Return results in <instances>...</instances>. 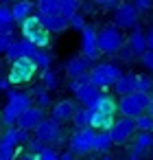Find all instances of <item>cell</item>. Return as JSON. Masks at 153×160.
Listing matches in <instances>:
<instances>
[{
  "label": "cell",
  "mask_w": 153,
  "mask_h": 160,
  "mask_svg": "<svg viewBox=\"0 0 153 160\" xmlns=\"http://www.w3.org/2000/svg\"><path fill=\"white\" fill-rule=\"evenodd\" d=\"M29 105H33V94L31 92H20V90H13L9 88L7 90V108L2 110L0 118L2 123L9 127V125H16V118L20 116V112H24Z\"/></svg>",
  "instance_id": "1"
},
{
  "label": "cell",
  "mask_w": 153,
  "mask_h": 160,
  "mask_svg": "<svg viewBox=\"0 0 153 160\" xmlns=\"http://www.w3.org/2000/svg\"><path fill=\"white\" fill-rule=\"evenodd\" d=\"M18 24H20V33H22L24 40L33 42L37 48H48V46H50V31L44 29V24L37 20L35 13L26 16V18L20 20Z\"/></svg>",
  "instance_id": "2"
},
{
  "label": "cell",
  "mask_w": 153,
  "mask_h": 160,
  "mask_svg": "<svg viewBox=\"0 0 153 160\" xmlns=\"http://www.w3.org/2000/svg\"><path fill=\"white\" fill-rule=\"evenodd\" d=\"M9 64H11V66H9L7 79H9L11 86L29 83V81L35 77V72H37V66H35V62H33L31 57H18V59L9 62Z\"/></svg>",
  "instance_id": "3"
},
{
  "label": "cell",
  "mask_w": 153,
  "mask_h": 160,
  "mask_svg": "<svg viewBox=\"0 0 153 160\" xmlns=\"http://www.w3.org/2000/svg\"><path fill=\"white\" fill-rule=\"evenodd\" d=\"M125 42L120 29L116 24H107L103 27L101 31H96V46H98V53H105V55H116V51L120 48V44Z\"/></svg>",
  "instance_id": "4"
},
{
  "label": "cell",
  "mask_w": 153,
  "mask_h": 160,
  "mask_svg": "<svg viewBox=\"0 0 153 160\" xmlns=\"http://www.w3.org/2000/svg\"><path fill=\"white\" fill-rule=\"evenodd\" d=\"M88 72H90V83L96 86V88H101V90L109 88V86L122 75V70H120L118 64H98V66H90Z\"/></svg>",
  "instance_id": "5"
},
{
  "label": "cell",
  "mask_w": 153,
  "mask_h": 160,
  "mask_svg": "<svg viewBox=\"0 0 153 160\" xmlns=\"http://www.w3.org/2000/svg\"><path fill=\"white\" fill-rule=\"evenodd\" d=\"M146 101H149V92H129V94H122L120 101L116 103V112H120L122 116H138L146 110Z\"/></svg>",
  "instance_id": "6"
},
{
  "label": "cell",
  "mask_w": 153,
  "mask_h": 160,
  "mask_svg": "<svg viewBox=\"0 0 153 160\" xmlns=\"http://www.w3.org/2000/svg\"><path fill=\"white\" fill-rule=\"evenodd\" d=\"M33 132H35V138H40L44 145H59V142H64L61 127H59V123H55L53 118H42V121L33 127Z\"/></svg>",
  "instance_id": "7"
},
{
  "label": "cell",
  "mask_w": 153,
  "mask_h": 160,
  "mask_svg": "<svg viewBox=\"0 0 153 160\" xmlns=\"http://www.w3.org/2000/svg\"><path fill=\"white\" fill-rule=\"evenodd\" d=\"M94 129L92 127H81V129H77L72 136H70V140H68V149L74 153V156H85V153H90L92 151V147H94Z\"/></svg>",
  "instance_id": "8"
},
{
  "label": "cell",
  "mask_w": 153,
  "mask_h": 160,
  "mask_svg": "<svg viewBox=\"0 0 153 160\" xmlns=\"http://www.w3.org/2000/svg\"><path fill=\"white\" fill-rule=\"evenodd\" d=\"M114 24L118 29H136L138 27V20H140V13L136 11V7L131 2H116L114 5Z\"/></svg>",
  "instance_id": "9"
},
{
  "label": "cell",
  "mask_w": 153,
  "mask_h": 160,
  "mask_svg": "<svg viewBox=\"0 0 153 160\" xmlns=\"http://www.w3.org/2000/svg\"><path fill=\"white\" fill-rule=\"evenodd\" d=\"M109 138H112V145H125L131 134H136V125H133V118L131 116H120L118 121L112 123V127L107 129Z\"/></svg>",
  "instance_id": "10"
},
{
  "label": "cell",
  "mask_w": 153,
  "mask_h": 160,
  "mask_svg": "<svg viewBox=\"0 0 153 160\" xmlns=\"http://www.w3.org/2000/svg\"><path fill=\"white\" fill-rule=\"evenodd\" d=\"M81 55L90 57L92 62L98 57V46H96V27L85 24L81 31Z\"/></svg>",
  "instance_id": "11"
},
{
  "label": "cell",
  "mask_w": 153,
  "mask_h": 160,
  "mask_svg": "<svg viewBox=\"0 0 153 160\" xmlns=\"http://www.w3.org/2000/svg\"><path fill=\"white\" fill-rule=\"evenodd\" d=\"M44 118V110L37 108V105H29L24 112H20V116L16 118V125L20 129H26V132H33V127Z\"/></svg>",
  "instance_id": "12"
},
{
  "label": "cell",
  "mask_w": 153,
  "mask_h": 160,
  "mask_svg": "<svg viewBox=\"0 0 153 160\" xmlns=\"http://www.w3.org/2000/svg\"><path fill=\"white\" fill-rule=\"evenodd\" d=\"M74 110H77V103H74L72 99H61V101H57V103L53 105V110H50V118H53L55 123L64 125V123H68V121L72 118Z\"/></svg>",
  "instance_id": "13"
},
{
  "label": "cell",
  "mask_w": 153,
  "mask_h": 160,
  "mask_svg": "<svg viewBox=\"0 0 153 160\" xmlns=\"http://www.w3.org/2000/svg\"><path fill=\"white\" fill-rule=\"evenodd\" d=\"M16 147H18V136L16 129L9 125V129L0 136V160H16Z\"/></svg>",
  "instance_id": "14"
},
{
  "label": "cell",
  "mask_w": 153,
  "mask_h": 160,
  "mask_svg": "<svg viewBox=\"0 0 153 160\" xmlns=\"http://www.w3.org/2000/svg\"><path fill=\"white\" fill-rule=\"evenodd\" d=\"M90 66H92V59H90V57H85V55H74V57H70V59L66 62V75H68L70 79H72V77H79V75L88 72Z\"/></svg>",
  "instance_id": "15"
},
{
  "label": "cell",
  "mask_w": 153,
  "mask_h": 160,
  "mask_svg": "<svg viewBox=\"0 0 153 160\" xmlns=\"http://www.w3.org/2000/svg\"><path fill=\"white\" fill-rule=\"evenodd\" d=\"M98 97H101V88H96V86H92V83H85V86H81V88L74 92V99H77L83 108H92Z\"/></svg>",
  "instance_id": "16"
},
{
  "label": "cell",
  "mask_w": 153,
  "mask_h": 160,
  "mask_svg": "<svg viewBox=\"0 0 153 160\" xmlns=\"http://www.w3.org/2000/svg\"><path fill=\"white\" fill-rule=\"evenodd\" d=\"M37 20L44 24V29H48L50 33H64L68 31V20L61 16H48V13H35Z\"/></svg>",
  "instance_id": "17"
},
{
  "label": "cell",
  "mask_w": 153,
  "mask_h": 160,
  "mask_svg": "<svg viewBox=\"0 0 153 160\" xmlns=\"http://www.w3.org/2000/svg\"><path fill=\"white\" fill-rule=\"evenodd\" d=\"M151 145H153V134L144 129V132H140V134L136 136V140H133V145H131V149H129V151H131L133 156L142 158V156L151 149Z\"/></svg>",
  "instance_id": "18"
},
{
  "label": "cell",
  "mask_w": 153,
  "mask_h": 160,
  "mask_svg": "<svg viewBox=\"0 0 153 160\" xmlns=\"http://www.w3.org/2000/svg\"><path fill=\"white\" fill-rule=\"evenodd\" d=\"M9 9H11L13 22H20V20H24L26 16H31L35 11V5L31 2V0H16V2H11Z\"/></svg>",
  "instance_id": "19"
},
{
  "label": "cell",
  "mask_w": 153,
  "mask_h": 160,
  "mask_svg": "<svg viewBox=\"0 0 153 160\" xmlns=\"http://www.w3.org/2000/svg\"><path fill=\"white\" fill-rule=\"evenodd\" d=\"M114 123V114H101V112H92L90 114V127L94 132H107Z\"/></svg>",
  "instance_id": "20"
},
{
  "label": "cell",
  "mask_w": 153,
  "mask_h": 160,
  "mask_svg": "<svg viewBox=\"0 0 153 160\" xmlns=\"http://www.w3.org/2000/svg\"><path fill=\"white\" fill-rule=\"evenodd\" d=\"M90 110L92 112H101V114H116V101H114V97L101 92V97L96 99V103Z\"/></svg>",
  "instance_id": "21"
},
{
  "label": "cell",
  "mask_w": 153,
  "mask_h": 160,
  "mask_svg": "<svg viewBox=\"0 0 153 160\" xmlns=\"http://www.w3.org/2000/svg\"><path fill=\"white\" fill-rule=\"evenodd\" d=\"M112 86H114V92H116L118 97L133 92V72H129V75H120Z\"/></svg>",
  "instance_id": "22"
},
{
  "label": "cell",
  "mask_w": 153,
  "mask_h": 160,
  "mask_svg": "<svg viewBox=\"0 0 153 160\" xmlns=\"http://www.w3.org/2000/svg\"><path fill=\"white\" fill-rule=\"evenodd\" d=\"M35 13H48V16H61L59 0H37L35 2ZM64 18V16H61Z\"/></svg>",
  "instance_id": "23"
},
{
  "label": "cell",
  "mask_w": 153,
  "mask_h": 160,
  "mask_svg": "<svg viewBox=\"0 0 153 160\" xmlns=\"http://www.w3.org/2000/svg\"><path fill=\"white\" fill-rule=\"evenodd\" d=\"M16 22L11 18V9L9 5H0V33H13Z\"/></svg>",
  "instance_id": "24"
},
{
  "label": "cell",
  "mask_w": 153,
  "mask_h": 160,
  "mask_svg": "<svg viewBox=\"0 0 153 160\" xmlns=\"http://www.w3.org/2000/svg\"><path fill=\"white\" fill-rule=\"evenodd\" d=\"M127 44L136 51V55H140L144 48H146V40H144V31L142 29H133V33H129V40H127Z\"/></svg>",
  "instance_id": "25"
},
{
  "label": "cell",
  "mask_w": 153,
  "mask_h": 160,
  "mask_svg": "<svg viewBox=\"0 0 153 160\" xmlns=\"http://www.w3.org/2000/svg\"><path fill=\"white\" fill-rule=\"evenodd\" d=\"M109 149H112V138H109V134H107V132L94 134V147H92V151L105 153V151H109Z\"/></svg>",
  "instance_id": "26"
},
{
  "label": "cell",
  "mask_w": 153,
  "mask_h": 160,
  "mask_svg": "<svg viewBox=\"0 0 153 160\" xmlns=\"http://www.w3.org/2000/svg\"><path fill=\"white\" fill-rule=\"evenodd\" d=\"M90 114H92L90 108H81V110H74V114H72L70 121L74 123L77 129H81V127H90Z\"/></svg>",
  "instance_id": "27"
},
{
  "label": "cell",
  "mask_w": 153,
  "mask_h": 160,
  "mask_svg": "<svg viewBox=\"0 0 153 160\" xmlns=\"http://www.w3.org/2000/svg\"><path fill=\"white\" fill-rule=\"evenodd\" d=\"M33 62H35V66L37 68H50V64H53V57H50V53H48V48H37L35 51V55L31 57Z\"/></svg>",
  "instance_id": "28"
},
{
  "label": "cell",
  "mask_w": 153,
  "mask_h": 160,
  "mask_svg": "<svg viewBox=\"0 0 153 160\" xmlns=\"http://www.w3.org/2000/svg\"><path fill=\"white\" fill-rule=\"evenodd\" d=\"M133 90L138 92H151L153 90V79L146 75H133Z\"/></svg>",
  "instance_id": "29"
},
{
  "label": "cell",
  "mask_w": 153,
  "mask_h": 160,
  "mask_svg": "<svg viewBox=\"0 0 153 160\" xmlns=\"http://www.w3.org/2000/svg\"><path fill=\"white\" fill-rule=\"evenodd\" d=\"M133 125H136V132H144V129L149 132L151 125H153V116L146 114V112H142V114L133 116Z\"/></svg>",
  "instance_id": "30"
},
{
  "label": "cell",
  "mask_w": 153,
  "mask_h": 160,
  "mask_svg": "<svg viewBox=\"0 0 153 160\" xmlns=\"http://www.w3.org/2000/svg\"><path fill=\"white\" fill-rule=\"evenodd\" d=\"M42 86H44L48 92L57 88V75H55L50 68H44V70H42Z\"/></svg>",
  "instance_id": "31"
},
{
  "label": "cell",
  "mask_w": 153,
  "mask_h": 160,
  "mask_svg": "<svg viewBox=\"0 0 153 160\" xmlns=\"http://www.w3.org/2000/svg\"><path fill=\"white\" fill-rule=\"evenodd\" d=\"M18 42V48H20V57H33L35 55V51H37V46L33 44V42H29V40H16Z\"/></svg>",
  "instance_id": "32"
},
{
  "label": "cell",
  "mask_w": 153,
  "mask_h": 160,
  "mask_svg": "<svg viewBox=\"0 0 153 160\" xmlns=\"http://www.w3.org/2000/svg\"><path fill=\"white\" fill-rule=\"evenodd\" d=\"M35 105L37 108H42V110H48L50 105H53V101H50V94H48V90L46 88H42L40 92H35Z\"/></svg>",
  "instance_id": "33"
},
{
  "label": "cell",
  "mask_w": 153,
  "mask_h": 160,
  "mask_svg": "<svg viewBox=\"0 0 153 160\" xmlns=\"http://www.w3.org/2000/svg\"><path fill=\"white\" fill-rule=\"evenodd\" d=\"M85 24H88V22H85V16L79 13V11H74V13L70 16V20H68V29H74V31H81Z\"/></svg>",
  "instance_id": "34"
},
{
  "label": "cell",
  "mask_w": 153,
  "mask_h": 160,
  "mask_svg": "<svg viewBox=\"0 0 153 160\" xmlns=\"http://www.w3.org/2000/svg\"><path fill=\"white\" fill-rule=\"evenodd\" d=\"M116 55H118L122 62H131V59H136V57H138V55H136V51H133L127 42H122V44H120V48L116 51Z\"/></svg>",
  "instance_id": "35"
},
{
  "label": "cell",
  "mask_w": 153,
  "mask_h": 160,
  "mask_svg": "<svg viewBox=\"0 0 153 160\" xmlns=\"http://www.w3.org/2000/svg\"><path fill=\"white\" fill-rule=\"evenodd\" d=\"M37 156H40V160H59L57 149H53L50 145H44V147L37 151Z\"/></svg>",
  "instance_id": "36"
},
{
  "label": "cell",
  "mask_w": 153,
  "mask_h": 160,
  "mask_svg": "<svg viewBox=\"0 0 153 160\" xmlns=\"http://www.w3.org/2000/svg\"><path fill=\"white\" fill-rule=\"evenodd\" d=\"M138 57H140V62L146 70H153V48H144Z\"/></svg>",
  "instance_id": "37"
},
{
  "label": "cell",
  "mask_w": 153,
  "mask_h": 160,
  "mask_svg": "<svg viewBox=\"0 0 153 160\" xmlns=\"http://www.w3.org/2000/svg\"><path fill=\"white\" fill-rule=\"evenodd\" d=\"M11 44H13V33H0V53L5 55Z\"/></svg>",
  "instance_id": "38"
},
{
  "label": "cell",
  "mask_w": 153,
  "mask_h": 160,
  "mask_svg": "<svg viewBox=\"0 0 153 160\" xmlns=\"http://www.w3.org/2000/svg\"><path fill=\"white\" fill-rule=\"evenodd\" d=\"M131 5L136 7L138 13H144V11H149L153 7V0H131Z\"/></svg>",
  "instance_id": "39"
},
{
  "label": "cell",
  "mask_w": 153,
  "mask_h": 160,
  "mask_svg": "<svg viewBox=\"0 0 153 160\" xmlns=\"http://www.w3.org/2000/svg\"><path fill=\"white\" fill-rule=\"evenodd\" d=\"M24 145H26V149H29V151H31V153H37V151H40V149H42V147H44V142H42V140H40V138H33V140H31V138H29V140H26V142H24Z\"/></svg>",
  "instance_id": "40"
},
{
  "label": "cell",
  "mask_w": 153,
  "mask_h": 160,
  "mask_svg": "<svg viewBox=\"0 0 153 160\" xmlns=\"http://www.w3.org/2000/svg\"><path fill=\"white\" fill-rule=\"evenodd\" d=\"M16 136H18V145H24L29 140V132L26 129H20V127H16Z\"/></svg>",
  "instance_id": "41"
},
{
  "label": "cell",
  "mask_w": 153,
  "mask_h": 160,
  "mask_svg": "<svg viewBox=\"0 0 153 160\" xmlns=\"http://www.w3.org/2000/svg\"><path fill=\"white\" fill-rule=\"evenodd\" d=\"M11 88V83H9V79L5 77V75H0V90H2V92H7Z\"/></svg>",
  "instance_id": "42"
},
{
  "label": "cell",
  "mask_w": 153,
  "mask_h": 160,
  "mask_svg": "<svg viewBox=\"0 0 153 160\" xmlns=\"http://www.w3.org/2000/svg\"><path fill=\"white\" fill-rule=\"evenodd\" d=\"M144 40H146V48H153V27L144 33Z\"/></svg>",
  "instance_id": "43"
},
{
  "label": "cell",
  "mask_w": 153,
  "mask_h": 160,
  "mask_svg": "<svg viewBox=\"0 0 153 160\" xmlns=\"http://www.w3.org/2000/svg\"><path fill=\"white\" fill-rule=\"evenodd\" d=\"M144 112L153 116V90L149 92V101H146V110H144Z\"/></svg>",
  "instance_id": "44"
},
{
  "label": "cell",
  "mask_w": 153,
  "mask_h": 160,
  "mask_svg": "<svg viewBox=\"0 0 153 160\" xmlns=\"http://www.w3.org/2000/svg\"><path fill=\"white\" fill-rule=\"evenodd\" d=\"M92 2H94V5H105V7H114V5L118 2V0H92Z\"/></svg>",
  "instance_id": "45"
},
{
  "label": "cell",
  "mask_w": 153,
  "mask_h": 160,
  "mask_svg": "<svg viewBox=\"0 0 153 160\" xmlns=\"http://www.w3.org/2000/svg\"><path fill=\"white\" fill-rule=\"evenodd\" d=\"M59 160H74V153L68 149V151H64V153H59Z\"/></svg>",
  "instance_id": "46"
},
{
  "label": "cell",
  "mask_w": 153,
  "mask_h": 160,
  "mask_svg": "<svg viewBox=\"0 0 153 160\" xmlns=\"http://www.w3.org/2000/svg\"><path fill=\"white\" fill-rule=\"evenodd\" d=\"M103 160H114V158H112V156H109V153L105 151V153H103Z\"/></svg>",
  "instance_id": "47"
},
{
  "label": "cell",
  "mask_w": 153,
  "mask_h": 160,
  "mask_svg": "<svg viewBox=\"0 0 153 160\" xmlns=\"http://www.w3.org/2000/svg\"><path fill=\"white\" fill-rule=\"evenodd\" d=\"M127 160H140V158H138V156H133V153H129V156H127Z\"/></svg>",
  "instance_id": "48"
},
{
  "label": "cell",
  "mask_w": 153,
  "mask_h": 160,
  "mask_svg": "<svg viewBox=\"0 0 153 160\" xmlns=\"http://www.w3.org/2000/svg\"><path fill=\"white\" fill-rule=\"evenodd\" d=\"M29 160H40V156H37V153H31V156H29Z\"/></svg>",
  "instance_id": "49"
},
{
  "label": "cell",
  "mask_w": 153,
  "mask_h": 160,
  "mask_svg": "<svg viewBox=\"0 0 153 160\" xmlns=\"http://www.w3.org/2000/svg\"><path fill=\"white\" fill-rule=\"evenodd\" d=\"M13 0H0V5H11Z\"/></svg>",
  "instance_id": "50"
},
{
  "label": "cell",
  "mask_w": 153,
  "mask_h": 160,
  "mask_svg": "<svg viewBox=\"0 0 153 160\" xmlns=\"http://www.w3.org/2000/svg\"><path fill=\"white\" fill-rule=\"evenodd\" d=\"M0 75H2V62H0Z\"/></svg>",
  "instance_id": "51"
},
{
  "label": "cell",
  "mask_w": 153,
  "mask_h": 160,
  "mask_svg": "<svg viewBox=\"0 0 153 160\" xmlns=\"http://www.w3.org/2000/svg\"><path fill=\"white\" fill-rule=\"evenodd\" d=\"M72 2H77V5H79V2H83V0H72Z\"/></svg>",
  "instance_id": "52"
},
{
  "label": "cell",
  "mask_w": 153,
  "mask_h": 160,
  "mask_svg": "<svg viewBox=\"0 0 153 160\" xmlns=\"http://www.w3.org/2000/svg\"><path fill=\"white\" fill-rule=\"evenodd\" d=\"M151 158H153V145H151Z\"/></svg>",
  "instance_id": "53"
},
{
  "label": "cell",
  "mask_w": 153,
  "mask_h": 160,
  "mask_svg": "<svg viewBox=\"0 0 153 160\" xmlns=\"http://www.w3.org/2000/svg\"><path fill=\"white\" fill-rule=\"evenodd\" d=\"M129 2H131V0H129Z\"/></svg>",
  "instance_id": "54"
},
{
  "label": "cell",
  "mask_w": 153,
  "mask_h": 160,
  "mask_svg": "<svg viewBox=\"0 0 153 160\" xmlns=\"http://www.w3.org/2000/svg\"><path fill=\"white\" fill-rule=\"evenodd\" d=\"M151 134H153V132H151Z\"/></svg>",
  "instance_id": "55"
}]
</instances>
